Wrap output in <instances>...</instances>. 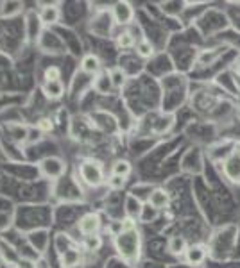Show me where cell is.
<instances>
[{
	"label": "cell",
	"instance_id": "obj_2",
	"mask_svg": "<svg viewBox=\"0 0 240 268\" xmlns=\"http://www.w3.org/2000/svg\"><path fill=\"white\" fill-rule=\"evenodd\" d=\"M79 177L81 181L90 186V188H97L104 183V168L99 161L86 159L79 165Z\"/></svg>",
	"mask_w": 240,
	"mask_h": 268
},
{
	"label": "cell",
	"instance_id": "obj_11",
	"mask_svg": "<svg viewBox=\"0 0 240 268\" xmlns=\"http://www.w3.org/2000/svg\"><path fill=\"white\" fill-rule=\"evenodd\" d=\"M94 88L97 93H109L111 89L115 88L113 86V80H111V76H109V72H102L99 76L95 77V82H94Z\"/></svg>",
	"mask_w": 240,
	"mask_h": 268
},
{
	"label": "cell",
	"instance_id": "obj_1",
	"mask_svg": "<svg viewBox=\"0 0 240 268\" xmlns=\"http://www.w3.org/2000/svg\"><path fill=\"white\" fill-rule=\"evenodd\" d=\"M140 245L142 240L138 229L122 230L118 236H115V249L118 256L127 263H135L140 258Z\"/></svg>",
	"mask_w": 240,
	"mask_h": 268
},
{
	"label": "cell",
	"instance_id": "obj_17",
	"mask_svg": "<svg viewBox=\"0 0 240 268\" xmlns=\"http://www.w3.org/2000/svg\"><path fill=\"white\" fill-rule=\"evenodd\" d=\"M115 43H117V47L120 48V50H127V48L135 47L137 43H135V38L131 36V33H120L117 36V39H115Z\"/></svg>",
	"mask_w": 240,
	"mask_h": 268
},
{
	"label": "cell",
	"instance_id": "obj_23",
	"mask_svg": "<svg viewBox=\"0 0 240 268\" xmlns=\"http://www.w3.org/2000/svg\"><path fill=\"white\" fill-rule=\"evenodd\" d=\"M124 230V224L122 222H118V220H115V222H111V226H109V232L113 236H118L120 232Z\"/></svg>",
	"mask_w": 240,
	"mask_h": 268
},
{
	"label": "cell",
	"instance_id": "obj_27",
	"mask_svg": "<svg viewBox=\"0 0 240 268\" xmlns=\"http://www.w3.org/2000/svg\"><path fill=\"white\" fill-rule=\"evenodd\" d=\"M237 154H239V155H240V145H239V151H237Z\"/></svg>",
	"mask_w": 240,
	"mask_h": 268
},
{
	"label": "cell",
	"instance_id": "obj_9",
	"mask_svg": "<svg viewBox=\"0 0 240 268\" xmlns=\"http://www.w3.org/2000/svg\"><path fill=\"white\" fill-rule=\"evenodd\" d=\"M100 68H102L100 59L97 56H94V54L85 56L83 57V61H81V70L85 72V74H88V76H99Z\"/></svg>",
	"mask_w": 240,
	"mask_h": 268
},
{
	"label": "cell",
	"instance_id": "obj_14",
	"mask_svg": "<svg viewBox=\"0 0 240 268\" xmlns=\"http://www.w3.org/2000/svg\"><path fill=\"white\" fill-rule=\"evenodd\" d=\"M133 168H131V163L127 159H117L111 165V175H118V177H124L127 179L131 175Z\"/></svg>",
	"mask_w": 240,
	"mask_h": 268
},
{
	"label": "cell",
	"instance_id": "obj_15",
	"mask_svg": "<svg viewBox=\"0 0 240 268\" xmlns=\"http://www.w3.org/2000/svg\"><path fill=\"white\" fill-rule=\"evenodd\" d=\"M81 261V252L77 249L65 250V254L61 256V267L63 268H74L77 267Z\"/></svg>",
	"mask_w": 240,
	"mask_h": 268
},
{
	"label": "cell",
	"instance_id": "obj_12",
	"mask_svg": "<svg viewBox=\"0 0 240 268\" xmlns=\"http://www.w3.org/2000/svg\"><path fill=\"white\" fill-rule=\"evenodd\" d=\"M43 93L47 95L48 99L56 100L61 99L65 95V84L61 80H52V82H43Z\"/></svg>",
	"mask_w": 240,
	"mask_h": 268
},
{
	"label": "cell",
	"instance_id": "obj_16",
	"mask_svg": "<svg viewBox=\"0 0 240 268\" xmlns=\"http://www.w3.org/2000/svg\"><path fill=\"white\" fill-rule=\"evenodd\" d=\"M83 247H85V250H88V252H95V250H99L100 247H102V238H100L99 234L85 236Z\"/></svg>",
	"mask_w": 240,
	"mask_h": 268
},
{
	"label": "cell",
	"instance_id": "obj_8",
	"mask_svg": "<svg viewBox=\"0 0 240 268\" xmlns=\"http://www.w3.org/2000/svg\"><path fill=\"white\" fill-rule=\"evenodd\" d=\"M45 7L42 9V13H40V22L45 25H54L59 22V16H61V13H59V7L54 4H43Z\"/></svg>",
	"mask_w": 240,
	"mask_h": 268
},
{
	"label": "cell",
	"instance_id": "obj_20",
	"mask_svg": "<svg viewBox=\"0 0 240 268\" xmlns=\"http://www.w3.org/2000/svg\"><path fill=\"white\" fill-rule=\"evenodd\" d=\"M109 76H111V80H113V86L115 88H122V84L126 82V76H124V72L120 68H115V70L109 72Z\"/></svg>",
	"mask_w": 240,
	"mask_h": 268
},
{
	"label": "cell",
	"instance_id": "obj_13",
	"mask_svg": "<svg viewBox=\"0 0 240 268\" xmlns=\"http://www.w3.org/2000/svg\"><path fill=\"white\" fill-rule=\"evenodd\" d=\"M185 258L190 265H201L206 259V250H204L202 245H192V247H189Z\"/></svg>",
	"mask_w": 240,
	"mask_h": 268
},
{
	"label": "cell",
	"instance_id": "obj_4",
	"mask_svg": "<svg viewBox=\"0 0 240 268\" xmlns=\"http://www.w3.org/2000/svg\"><path fill=\"white\" fill-rule=\"evenodd\" d=\"M100 226H102V222H100V217L97 213H86L77 224V229L81 230L83 236H92L99 232Z\"/></svg>",
	"mask_w": 240,
	"mask_h": 268
},
{
	"label": "cell",
	"instance_id": "obj_19",
	"mask_svg": "<svg viewBox=\"0 0 240 268\" xmlns=\"http://www.w3.org/2000/svg\"><path fill=\"white\" fill-rule=\"evenodd\" d=\"M158 215H160V211L147 202V204H144V207H142L140 220L144 222V224H147V222H154L156 218H158Z\"/></svg>",
	"mask_w": 240,
	"mask_h": 268
},
{
	"label": "cell",
	"instance_id": "obj_7",
	"mask_svg": "<svg viewBox=\"0 0 240 268\" xmlns=\"http://www.w3.org/2000/svg\"><path fill=\"white\" fill-rule=\"evenodd\" d=\"M147 202L151 204L152 207H156L158 211H161V209H165V207L170 204V197L169 193L165 191V190L161 188H156L151 191V195H149V198H147Z\"/></svg>",
	"mask_w": 240,
	"mask_h": 268
},
{
	"label": "cell",
	"instance_id": "obj_3",
	"mask_svg": "<svg viewBox=\"0 0 240 268\" xmlns=\"http://www.w3.org/2000/svg\"><path fill=\"white\" fill-rule=\"evenodd\" d=\"M40 172L48 179H59L65 174V163L59 157H45L40 163Z\"/></svg>",
	"mask_w": 240,
	"mask_h": 268
},
{
	"label": "cell",
	"instance_id": "obj_5",
	"mask_svg": "<svg viewBox=\"0 0 240 268\" xmlns=\"http://www.w3.org/2000/svg\"><path fill=\"white\" fill-rule=\"evenodd\" d=\"M135 18V9L129 2H117L113 5V20L118 25H129Z\"/></svg>",
	"mask_w": 240,
	"mask_h": 268
},
{
	"label": "cell",
	"instance_id": "obj_24",
	"mask_svg": "<svg viewBox=\"0 0 240 268\" xmlns=\"http://www.w3.org/2000/svg\"><path fill=\"white\" fill-rule=\"evenodd\" d=\"M38 127L42 129V131L48 132V131H52V122L48 120V118H42V120L38 122Z\"/></svg>",
	"mask_w": 240,
	"mask_h": 268
},
{
	"label": "cell",
	"instance_id": "obj_18",
	"mask_svg": "<svg viewBox=\"0 0 240 268\" xmlns=\"http://www.w3.org/2000/svg\"><path fill=\"white\" fill-rule=\"evenodd\" d=\"M135 48H137L138 56L144 57V59H149V57H152V54H154V47H152L151 41H147V39L138 41L137 45H135Z\"/></svg>",
	"mask_w": 240,
	"mask_h": 268
},
{
	"label": "cell",
	"instance_id": "obj_26",
	"mask_svg": "<svg viewBox=\"0 0 240 268\" xmlns=\"http://www.w3.org/2000/svg\"><path fill=\"white\" fill-rule=\"evenodd\" d=\"M235 84H237V88L240 89V76L237 74V77H235Z\"/></svg>",
	"mask_w": 240,
	"mask_h": 268
},
{
	"label": "cell",
	"instance_id": "obj_10",
	"mask_svg": "<svg viewBox=\"0 0 240 268\" xmlns=\"http://www.w3.org/2000/svg\"><path fill=\"white\" fill-rule=\"evenodd\" d=\"M167 250H169L172 256H185L187 250H189V243L183 236H172L167 243Z\"/></svg>",
	"mask_w": 240,
	"mask_h": 268
},
{
	"label": "cell",
	"instance_id": "obj_22",
	"mask_svg": "<svg viewBox=\"0 0 240 268\" xmlns=\"http://www.w3.org/2000/svg\"><path fill=\"white\" fill-rule=\"evenodd\" d=\"M124 184H126V179L118 177V175H109L108 177V186L111 190H122Z\"/></svg>",
	"mask_w": 240,
	"mask_h": 268
},
{
	"label": "cell",
	"instance_id": "obj_21",
	"mask_svg": "<svg viewBox=\"0 0 240 268\" xmlns=\"http://www.w3.org/2000/svg\"><path fill=\"white\" fill-rule=\"evenodd\" d=\"M52 80H61V70L57 66H50L45 70V82H52Z\"/></svg>",
	"mask_w": 240,
	"mask_h": 268
},
{
	"label": "cell",
	"instance_id": "obj_6",
	"mask_svg": "<svg viewBox=\"0 0 240 268\" xmlns=\"http://www.w3.org/2000/svg\"><path fill=\"white\" fill-rule=\"evenodd\" d=\"M224 175L230 179L231 183H237L240 184V155L237 154H231L226 161H224Z\"/></svg>",
	"mask_w": 240,
	"mask_h": 268
},
{
	"label": "cell",
	"instance_id": "obj_25",
	"mask_svg": "<svg viewBox=\"0 0 240 268\" xmlns=\"http://www.w3.org/2000/svg\"><path fill=\"white\" fill-rule=\"evenodd\" d=\"M235 70H237V74L240 76V57L235 61Z\"/></svg>",
	"mask_w": 240,
	"mask_h": 268
}]
</instances>
